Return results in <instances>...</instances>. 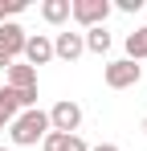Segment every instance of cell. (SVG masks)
<instances>
[{"label": "cell", "mask_w": 147, "mask_h": 151, "mask_svg": "<svg viewBox=\"0 0 147 151\" xmlns=\"http://www.w3.org/2000/svg\"><path fill=\"white\" fill-rule=\"evenodd\" d=\"M8 135H12V143H37V139H45L49 135V114L45 110H21V114H17V119H12V131H8Z\"/></svg>", "instance_id": "obj_1"}, {"label": "cell", "mask_w": 147, "mask_h": 151, "mask_svg": "<svg viewBox=\"0 0 147 151\" xmlns=\"http://www.w3.org/2000/svg\"><path fill=\"white\" fill-rule=\"evenodd\" d=\"M70 17L78 21V25L98 29L106 17H110V4H106V0H74V4H70Z\"/></svg>", "instance_id": "obj_2"}, {"label": "cell", "mask_w": 147, "mask_h": 151, "mask_svg": "<svg viewBox=\"0 0 147 151\" xmlns=\"http://www.w3.org/2000/svg\"><path fill=\"white\" fill-rule=\"evenodd\" d=\"M24 49V29L17 21H4L0 25V70L4 65H12V57Z\"/></svg>", "instance_id": "obj_3"}, {"label": "cell", "mask_w": 147, "mask_h": 151, "mask_svg": "<svg viewBox=\"0 0 147 151\" xmlns=\"http://www.w3.org/2000/svg\"><path fill=\"white\" fill-rule=\"evenodd\" d=\"M102 78H106V86H110V90H127V86H135V82L143 78V70H139L135 61H127V57H122V61H110V65L102 70Z\"/></svg>", "instance_id": "obj_4"}, {"label": "cell", "mask_w": 147, "mask_h": 151, "mask_svg": "<svg viewBox=\"0 0 147 151\" xmlns=\"http://www.w3.org/2000/svg\"><path fill=\"white\" fill-rule=\"evenodd\" d=\"M78 123H82V106H78V102H57V106H53V110H49V127H53V131H61V135H74V131H78Z\"/></svg>", "instance_id": "obj_5"}, {"label": "cell", "mask_w": 147, "mask_h": 151, "mask_svg": "<svg viewBox=\"0 0 147 151\" xmlns=\"http://www.w3.org/2000/svg\"><path fill=\"white\" fill-rule=\"evenodd\" d=\"M24 57H29V65H45L49 57H53V41H49V37H41V33H37V37H24Z\"/></svg>", "instance_id": "obj_6"}, {"label": "cell", "mask_w": 147, "mask_h": 151, "mask_svg": "<svg viewBox=\"0 0 147 151\" xmlns=\"http://www.w3.org/2000/svg\"><path fill=\"white\" fill-rule=\"evenodd\" d=\"M82 53H86L82 33H57V41H53V57H66V61H74V57H82Z\"/></svg>", "instance_id": "obj_7"}, {"label": "cell", "mask_w": 147, "mask_h": 151, "mask_svg": "<svg viewBox=\"0 0 147 151\" xmlns=\"http://www.w3.org/2000/svg\"><path fill=\"white\" fill-rule=\"evenodd\" d=\"M41 147L45 151H90L78 135H61V131H49L45 139H41Z\"/></svg>", "instance_id": "obj_8"}, {"label": "cell", "mask_w": 147, "mask_h": 151, "mask_svg": "<svg viewBox=\"0 0 147 151\" xmlns=\"http://www.w3.org/2000/svg\"><path fill=\"white\" fill-rule=\"evenodd\" d=\"M8 86L12 90H37V70L33 65H8Z\"/></svg>", "instance_id": "obj_9"}, {"label": "cell", "mask_w": 147, "mask_h": 151, "mask_svg": "<svg viewBox=\"0 0 147 151\" xmlns=\"http://www.w3.org/2000/svg\"><path fill=\"white\" fill-rule=\"evenodd\" d=\"M0 114H4L8 123L21 114V90H12V86H0Z\"/></svg>", "instance_id": "obj_10"}, {"label": "cell", "mask_w": 147, "mask_h": 151, "mask_svg": "<svg viewBox=\"0 0 147 151\" xmlns=\"http://www.w3.org/2000/svg\"><path fill=\"white\" fill-rule=\"evenodd\" d=\"M139 57H147V25L127 33V61H139Z\"/></svg>", "instance_id": "obj_11"}, {"label": "cell", "mask_w": 147, "mask_h": 151, "mask_svg": "<svg viewBox=\"0 0 147 151\" xmlns=\"http://www.w3.org/2000/svg\"><path fill=\"white\" fill-rule=\"evenodd\" d=\"M41 17H45L49 25H61V21L70 17V0H45V4H41Z\"/></svg>", "instance_id": "obj_12"}, {"label": "cell", "mask_w": 147, "mask_h": 151, "mask_svg": "<svg viewBox=\"0 0 147 151\" xmlns=\"http://www.w3.org/2000/svg\"><path fill=\"white\" fill-rule=\"evenodd\" d=\"M82 41H86V49H90V53H106V49H110V33H106L102 25H98V29H90Z\"/></svg>", "instance_id": "obj_13"}, {"label": "cell", "mask_w": 147, "mask_h": 151, "mask_svg": "<svg viewBox=\"0 0 147 151\" xmlns=\"http://www.w3.org/2000/svg\"><path fill=\"white\" fill-rule=\"evenodd\" d=\"M24 8V0H0V21H8V17H17Z\"/></svg>", "instance_id": "obj_14"}, {"label": "cell", "mask_w": 147, "mask_h": 151, "mask_svg": "<svg viewBox=\"0 0 147 151\" xmlns=\"http://www.w3.org/2000/svg\"><path fill=\"white\" fill-rule=\"evenodd\" d=\"M119 8H122V12H139V8H143V0H119Z\"/></svg>", "instance_id": "obj_15"}, {"label": "cell", "mask_w": 147, "mask_h": 151, "mask_svg": "<svg viewBox=\"0 0 147 151\" xmlns=\"http://www.w3.org/2000/svg\"><path fill=\"white\" fill-rule=\"evenodd\" d=\"M94 151H119V147H115V143H98Z\"/></svg>", "instance_id": "obj_16"}, {"label": "cell", "mask_w": 147, "mask_h": 151, "mask_svg": "<svg viewBox=\"0 0 147 151\" xmlns=\"http://www.w3.org/2000/svg\"><path fill=\"white\" fill-rule=\"evenodd\" d=\"M4 123H8V119H4V114H0V127H4Z\"/></svg>", "instance_id": "obj_17"}, {"label": "cell", "mask_w": 147, "mask_h": 151, "mask_svg": "<svg viewBox=\"0 0 147 151\" xmlns=\"http://www.w3.org/2000/svg\"><path fill=\"white\" fill-rule=\"evenodd\" d=\"M143 131H147V119H143Z\"/></svg>", "instance_id": "obj_18"}, {"label": "cell", "mask_w": 147, "mask_h": 151, "mask_svg": "<svg viewBox=\"0 0 147 151\" xmlns=\"http://www.w3.org/2000/svg\"><path fill=\"white\" fill-rule=\"evenodd\" d=\"M0 151H8V147H0Z\"/></svg>", "instance_id": "obj_19"}]
</instances>
